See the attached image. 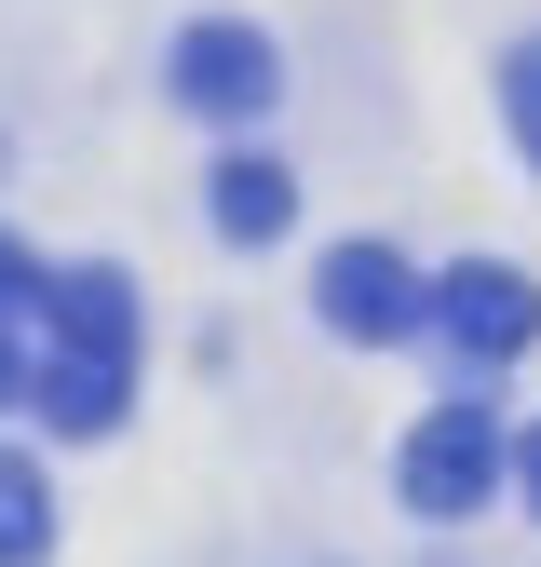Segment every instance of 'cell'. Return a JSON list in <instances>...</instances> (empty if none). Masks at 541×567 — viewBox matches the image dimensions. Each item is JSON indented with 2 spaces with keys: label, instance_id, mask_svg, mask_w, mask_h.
<instances>
[{
  "label": "cell",
  "instance_id": "6da1fadb",
  "mask_svg": "<svg viewBox=\"0 0 541 567\" xmlns=\"http://www.w3.org/2000/svg\"><path fill=\"white\" fill-rule=\"evenodd\" d=\"M488 501H501V419L473 405V392H447L420 433H406V514L460 527V514H488Z\"/></svg>",
  "mask_w": 541,
  "mask_h": 567
},
{
  "label": "cell",
  "instance_id": "7a4b0ae2",
  "mask_svg": "<svg viewBox=\"0 0 541 567\" xmlns=\"http://www.w3.org/2000/svg\"><path fill=\"white\" fill-rule=\"evenodd\" d=\"M420 324L460 351L473 379H488V365H514V351L541 338V284H528L514 257H460L447 284H420Z\"/></svg>",
  "mask_w": 541,
  "mask_h": 567
},
{
  "label": "cell",
  "instance_id": "3957f363",
  "mask_svg": "<svg viewBox=\"0 0 541 567\" xmlns=\"http://www.w3.org/2000/svg\"><path fill=\"white\" fill-rule=\"evenodd\" d=\"M163 82H176V109H203V122H270L285 54H270V28H244V14H203V28H176Z\"/></svg>",
  "mask_w": 541,
  "mask_h": 567
},
{
  "label": "cell",
  "instance_id": "277c9868",
  "mask_svg": "<svg viewBox=\"0 0 541 567\" xmlns=\"http://www.w3.org/2000/svg\"><path fill=\"white\" fill-rule=\"evenodd\" d=\"M312 311L338 324V338H420V270H406L392 244H325V270H312Z\"/></svg>",
  "mask_w": 541,
  "mask_h": 567
},
{
  "label": "cell",
  "instance_id": "5b68a950",
  "mask_svg": "<svg viewBox=\"0 0 541 567\" xmlns=\"http://www.w3.org/2000/svg\"><path fill=\"white\" fill-rule=\"evenodd\" d=\"M41 324L54 351H95V365H135V284L95 257V270H41Z\"/></svg>",
  "mask_w": 541,
  "mask_h": 567
},
{
  "label": "cell",
  "instance_id": "8992f818",
  "mask_svg": "<svg viewBox=\"0 0 541 567\" xmlns=\"http://www.w3.org/2000/svg\"><path fill=\"white\" fill-rule=\"evenodd\" d=\"M203 217H217V244L257 257V244H285V230H298V176L270 163V150H231L217 176H203Z\"/></svg>",
  "mask_w": 541,
  "mask_h": 567
},
{
  "label": "cell",
  "instance_id": "52a82bcc",
  "mask_svg": "<svg viewBox=\"0 0 541 567\" xmlns=\"http://www.w3.org/2000/svg\"><path fill=\"white\" fill-rule=\"evenodd\" d=\"M54 433H122V365H95V351H28V392Z\"/></svg>",
  "mask_w": 541,
  "mask_h": 567
},
{
  "label": "cell",
  "instance_id": "ba28073f",
  "mask_svg": "<svg viewBox=\"0 0 541 567\" xmlns=\"http://www.w3.org/2000/svg\"><path fill=\"white\" fill-rule=\"evenodd\" d=\"M41 554H54V486H41V460L0 446V567H41Z\"/></svg>",
  "mask_w": 541,
  "mask_h": 567
},
{
  "label": "cell",
  "instance_id": "9c48e42d",
  "mask_svg": "<svg viewBox=\"0 0 541 567\" xmlns=\"http://www.w3.org/2000/svg\"><path fill=\"white\" fill-rule=\"evenodd\" d=\"M501 109H514V150H528V163H541V41H528V54H514V68H501Z\"/></svg>",
  "mask_w": 541,
  "mask_h": 567
},
{
  "label": "cell",
  "instance_id": "30bf717a",
  "mask_svg": "<svg viewBox=\"0 0 541 567\" xmlns=\"http://www.w3.org/2000/svg\"><path fill=\"white\" fill-rule=\"evenodd\" d=\"M501 486H514V501L541 514V433H501Z\"/></svg>",
  "mask_w": 541,
  "mask_h": 567
},
{
  "label": "cell",
  "instance_id": "8fae6325",
  "mask_svg": "<svg viewBox=\"0 0 541 567\" xmlns=\"http://www.w3.org/2000/svg\"><path fill=\"white\" fill-rule=\"evenodd\" d=\"M28 298H41V257H28L14 230H0V311H28Z\"/></svg>",
  "mask_w": 541,
  "mask_h": 567
},
{
  "label": "cell",
  "instance_id": "7c38bea8",
  "mask_svg": "<svg viewBox=\"0 0 541 567\" xmlns=\"http://www.w3.org/2000/svg\"><path fill=\"white\" fill-rule=\"evenodd\" d=\"M14 392H28V351H14V338H0V405H14Z\"/></svg>",
  "mask_w": 541,
  "mask_h": 567
}]
</instances>
